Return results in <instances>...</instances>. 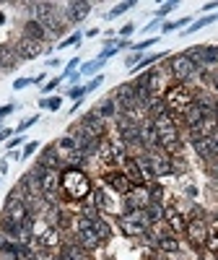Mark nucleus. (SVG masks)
I'll return each mask as SVG.
<instances>
[{
    "label": "nucleus",
    "mask_w": 218,
    "mask_h": 260,
    "mask_svg": "<svg viewBox=\"0 0 218 260\" xmlns=\"http://www.w3.org/2000/svg\"><path fill=\"white\" fill-rule=\"evenodd\" d=\"M91 180L86 172H81L78 167H68L60 175V195L62 201H70V203H78V201H86L91 195Z\"/></svg>",
    "instance_id": "nucleus-1"
},
{
    "label": "nucleus",
    "mask_w": 218,
    "mask_h": 260,
    "mask_svg": "<svg viewBox=\"0 0 218 260\" xmlns=\"http://www.w3.org/2000/svg\"><path fill=\"white\" fill-rule=\"evenodd\" d=\"M154 120V127H156V138H159V148L164 151L166 156H177L182 151V138H179V130H177V122L169 112H161Z\"/></svg>",
    "instance_id": "nucleus-2"
},
{
    "label": "nucleus",
    "mask_w": 218,
    "mask_h": 260,
    "mask_svg": "<svg viewBox=\"0 0 218 260\" xmlns=\"http://www.w3.org/2000/svg\"><path fill=\"white\" fill-rule=\"evenodd\" d=\"M195 102V94L187 89L185 83H174V86H169V89L164 91V107L169 112H185L187 107Z\"/></svg>",
    "instance_id": "nucleus-3"
},
{
    "label": "nucleus",
    "mask_w": 218,
    "mask_h": 260,
    "mask_svg": "<svg viewBox=\"0 0 218 260\" xmlns=\"http://www.w3.org/2000/svg\"><path fill=\"white\" fill-rule=\"evenodd\" d=\"M117 224H120V232H122L125 237H130V240L143 237V234L148 232L146 211H127V213H122L120 219H117Z\"/></svg>",
    "instance_id": "nucleus-4"
},
{
    "label": "nucleus",
    "mask_w": 218,
    "mask_h": 260,
    "mask_svg": "<svg viewBox=\"0 0 218 260\" xmlns=\"http://www.w3.org/2000/svg\"><path fill=\"white\" fill-rule=\"evenodd\" d=\"M29 216H31V211L26 208V203L18 195V190H11L8 198H6V206H3V219H8V221H13V224L21 226V224L29 219Z\"/></svg>",
    "instance_id": "nucleus-5"
},
{
    "label": "nucleus",
    "mask_w": 218,
    "mask_h": 260,
    "mask_svg": "<svg viewBox=\"0 0 218 260\" xmlns=\"http://www.w3.org/2000/svg\"><path fill=\"white\" fill-rule=\"evenodd\" d=\"M185 234H187V240H190L195 247L205 245V242H208V234H210V229H208V219H205L203 213H195L192 219L187 221V226H185Z\"/></svg>",
    "instance_id": "nucleus-6"
},
{
    "label": "nucleus",
    "mask_w": 218,
    "mask_h": 260,
    "mask_svg": "<svg viewBox=\"0 0 218 260\" xmlns=\"http://www.w3.org/2000/svg\"><path fill=\"white\" fill-rule=\"evenodd\" d=\"M55 151H57V156H60L62 161H68L70 167H78V164H83V159H86V154H81V151H78L73 136H62V138L55 143Z\"/></svg>",
    "instance_id": "nucleus-7"
},
{
    "label": "nucleus",
    "mask_w": 218,
    "mask_h": 260,
    "mask_svg": "<svg viewBox=\"0 0 218 260\" xmlns=\"http://www.w3.org/2000/svg\"><path fill=\"white\" fill-rule=\"evenodd\" d=\"M42 198L50 206L57 203L60 198V172L57 169H42Z\"/></svg>",
    "instance_id": "nucleus-8"
},
{
    "label": "nucleus",
    "mask_w": 218,
    "mask_h": 260,
    "mask_svg": "<svg viewBox=\"0 0 218 260\" xmlns=\"http://www.w3.org/2000/svg\"><path fill=\"white\" fill-rule=\"evenodd\" d=\"M78 245L86 247L89 252L101 245L99 234H96V229H94V221H91V219H83V216H78Z\"/></svg>",
    "instance_id": "nucleus-9"
},
{
    "label": "nucleus",
    "mask_w": 218,
    "mask_h": 260,
    "mask_svg": "<svg viewBox=\"0 0 218 260\" xmlns=\"http://www.w3.org/2000/svg\"><path fill=\"white\" fill-rule=\"evenodd\" d=\"M112 99L117 102V107H122L125 112H133V110H138V107H140V102H138V91H135V86H133V83H122V86H117Z\"/></svg>",
    "instance_id": "nucleus-10"
},
{
    "label": "nucleus",
    "mask_w": 218,
    "mask_h": 260,
    "mask_svg": "<svg viewBox=\"0 0 218 260\" xmlns=\"http://www.w3.org/2000/svg\"><path fill=\"white\" fill-rule=\"evenodd\" d=\"M169 71L177 81H187V78H192L195 73H198V65H195L187 55H174L169 60Z\"/></svg>",
    "instance_id": "nucleus-11"
},
{
    "label": "nucleus",
    "mask_w": 218,
    "mask_h": 260,
    "mask_svg": "<svg viewBox=\"0 0 218 260\" xmlns=\"http://www.w3.org/2000/svg\"><path fill=\"white\" fill-rule=\"evenodd\" d=\"M148 203H151L148 190H146L143 185H140V187H133V190L127 192V198H125V213H127V211H146Z\"/></svg>",
    "instance_id": "nucleus-12"
},
{
    "label": "nucleus",
    "mask_w": 218,
    "mask_h": 260,
    "mask_svg": "<svg viewBox=\"0 0 218 260\" xmlns=\"http://www.w3.org/2000/svg\"><path fill=\"white\" fill-rule=\"evenodd\" d=\"M146 76V89H148V96H164L166 91V78H164V71L154 68V71H148L143 73Z\"/></svg>",
    "instance_id": "nucleus-13"
},
{
    "label": "nucleus",
    "mask_w": 218,
    "mask_h": 260,
    "mask_svg": "<svg viewBox=\"0 0 218 260\" xmlns=\"http://www.w3.org/2000/svg\"><path fill=\"white\" fill-rule=\"evenodd\" d=\"M104 182L109 185V187H112L115 192H120V195H127L130 190H133L135 185L133 182H130L125 175H122V172H117V169H112V172H106V175H104Z\"/></svg>",
    "instance_id": "nucleus-14"
},
{
    "label": "nucleus",
    "mask_w": 218,
    "mask_h": 260,
    "mask_svg": "<svg viewBox=\"0 0 218 260\" xmlns=\"http://www.w3.org/2000/svg\"><path fill=\"white\" fill-rule=\"evenodd\" d=\"M16 52L21 60H34L42 55V42L37 39H29V37H21L18 39V45H16Z\"/></svg>",
    "instance_id": "nucleus-15"
},
{
    "label": "nucleus",
    "mask_w": 218,
    "mask_h": 260,
    "mask_svg": "<svg viewBox=\"0 0 218 260\" xmlns=\"http://www.w3.org/2000/svg\"><path fill=\"white\" fill-rule=\"evenodd\" d=\"M81 127L86 130V133H91L94 138H104V133H106V127H104V117H99L94 110L81 120Z\"/></svg>",
    "instance_id": "nucleus-16"
},
{
    "label": "nucleus",
    "mask_w": 218,
    "mask_h": 260,
    "mask_svg": "<svg viewBox=\"0 0 218 260\" xmlns=\"http://www.w3.org/2000/svg\"><path fill=\"white\" fill-rule=\"evenodd\" d=\"M122 175L133 182L135 187L146 185V177H143V172H140V167H138L135 159H125V161H122Z\"/></svg>",
    "instance_id": "nucleus-17"
},
{
    "label": "nucleus",
    "mask_w": 218,
    "mask_h": 260,
    "mask_svg": "<svg viewBox=\"0 0 218 260\" xmlns=\"http://www.w3.org/2000/svg\"><path fill=\"white\" fill-rule=\"evenodd\" d=\"M96 156H99V161H104V164H115L117 156H115L112 141H109V138H99V143H96Z\"/></svg>",
    "instance_id": "nucleus-18"
},
{
    "label": "nucleus",
    "mask_w": 218,
    "mask_h": 260,
    "mask_svg": "<svg viewBox=\"0 0 218 260\" xmlns=\"http://www.w3.org/2000/svg\"><path fill=\"white\" fill-rule=\"evenodd\" d=\"M89 11H91V3H86V0H76V3H68V21L78 24V21H83L86 16H89Z\"/></svg>",
    "instance_id": "nucleus-19"
},
{
    "label": "nucleus",
    "mask_w": 218,
    "mask_h": 260,
    "mask_svg": "<svg viewBox=\"0 0 218 260\" xmlns=\"http://www.w3.org/2000/svg\"><path fill=\"white\" fill-rule=\"evenodd\" d=\"M146 148H156L159 146V138H156V127H154V120H148L140 125V138H138Z\"/></svg>",
    "instance_id": "nucleus-20"
},
{
    "label": "nucleus",
    "mask_w": 218,
    "mask_h": 260,
    "mask_svg": "<svg viewBox=\"0 0 218 260\" xmlns=\"http://www.w3.org/2000/svg\"><path fill=\"white\" fill-rule=\"evenodd\" d=\"M18 62H21V57H18V52H16L13 47L0 45V68H3V71H11V68H16Z\"/></svg>",
    "instance_id": "nucleus-21"
},
{
    "label": "nucleus",
    "mask_w": 218,
    "mask_h": 260,
    "mask_svg": "<svg viewBox=\"0 0 218 260\" xmlns=\"http://www.w3.org/2000/svg\"><path fill=\"white\" fill-rule=\"evenodd\" d=\"M37 164H42L45 169H60L62 159L57 156V151H55V143H52V146H47L45 151H42V156H39V161H37Z\"/></svg>",
    "instance_id": "nucleus-22"
},
{
    "label": "nucleus",
    "mask_w": 218,
    "mask_h": 260,
    "mask_svg": "<svg viewBox=\"0 0 218 260\" xmlns=\"http://www.w3.org/2000/svg\"><path fill=\"white\" fill-rule=\"evenodd\" d=\"M62 260H91V255H89V250L81 247L78 242H70V245L62 247Z\"/></svg>",
    "instance_id": "nucleus-23"
},
{
    "label": "nucleus",
    "mask_w": 218,
    "mask_h": 260,
    "mask_svg": "<svg viewBox=\"0 0 218 260\" xmlns=\"http://www.w3.org/2000/svg\"><path fill=\"white\" fill-rule=\"evenodd\" d=\"M39 247H45V250L60 247V232H57L55 226H47L45 232L39 234Z\"/></svg>",
    "instance_id": "nucleus-24"
},
{
    "label": "nucleus",
    "mask_w": 218,
    "mask_h": 260,
    "mask_svg": "<svg viewBox=\"0 0 218 260\" xmlns=\"http://www.w3.org/2000/svg\"><path fill=\"white\" fill-rule=\"evenodd\" d=\"M91 195H94V206H96V211H104V213H117V206L106 198V192H104V190H94Z\"/></svg>",
    "instance_id": "nucleus-25"
},
{
    "label": "nucleus",
    "mask_w": 218,
    "mask_h": 260,
    "mask_svg": "<svg viewBox=\"0 0 218 260\" xmlns=\"http://www.w3.org/2000/svg\"><path fill=\"white\" fill-rule=\"evenodd\" d=\"M24 37H29V39H37V42H45V37H47V29L39 24V21H26V26H24Z\"/></svg>",
    "instance_id": "nucleus-26"
},
{
    "label": "nucleus",
    "mask_w": 218,
    "mask_h": 260,
    "mask_svg": "<svg viewBox=\"0 0 218 260\" xmlns=\"http://www.w3.org/2000/svg\"><path fill=\"white\" fill-rule=\"evenodd\" d=\"M192 143H195V151H198L200 159H213V156H218L215 148H213V143H210V138H198V141H192Z\"/></svg>",
    "instance_id": "nucleus-27"
},
{
    "label": "nucleus",
    "mask_w": 218,
    "mask_h": 260,
    "mask_svg": "<svg viewBox=\"0 0 218 260\" xmlns=\"http://www.w3.org/2000/svg\"><path fill=\"white\" fill-rule=\"evenodd\" d=\"M156 245H159L161 252H179V240L174 234H161L156 240Z\"/></svg>",
    "instance_id": "nucleus-28"
},
{
    "label": "nucleus",
    "mask_w": 218,
    "mask_h": 260,
    "mask_svg": "<svg viewBox=\"0 0 218 260\" xmlns=\"http://www.w3.org/2000/svg\"><path fill=\"white\" fill-rule=\"evenodd\" d=\"M164 216H166V221H169V226L174 229V232H185V219H182V213L177 211V208H166L164 211Z\"/></svg>",
    "instance_id": "nucleus-29"
},
{
    "label": "nucleus",
    "mask_w": 218,
    "mask_h": 260,
    "mask_svg": "<svg viewBox=\"0 0 218 260\" xmlns=\"http://www.w3.org/2000/svg\"><path fill=\"white\" fill-rule=\"evenodd\" d=\"M94 112H96L99 117H115V115H117V102H115V99H104L99 107H94Z\"/></svg>",
    "instance_id": "nucleus-30"
},
{
    "label": "nucleus",
    "mask_w": 218,
    "mask_h": 260,
    "mask_svg": "<svg viewBox=\"0 0 218 260\" xmlns=\"http://www.w3.org/2000/svg\"><path fill=\"white\" fill-rule=\"evenodd\" d=\"M146 219H148V224H159V221H164V208H161V203H148V208H146Z\"/></svg>",
    "instance_id": "nucleus-31"
},
{
    "label": "nucleus",
    "mask_w": 218,
    "mask_h": 260,
    "mask_svg": "<svg viewBox=\"0 0 218 260\" xmlns=\"http://www.w3.org/2000/svg\"><path fill=\"white\" fill-rule=\"evenodd\" d=\"M213 21H218V16H215V13H213V16H203V18H198V21H192V24L187 26V31H182V34H195V31H200V29L210 26Z\"/></svg>",
    "instance_id": "nucleus-32"
},
{
    "label": "nucleus",
    "mask_w": 218,
    "mask_h": 260,
    "mask_svg": "<svg viewBox=\"0 0 218 260\" xmlns=\"http://www.w3.org/2000/svg\"><path fill=\"white\" fill-rule=\"evenodd\" d=\"M94 229H96V234H99L101 242L112 240V229H109V224H106L104 219H94Z\"/></svg>",
    "instance_id": "nucleus-33"
},
{
    "label": "nucleus",
    "mask_w": 218,
    "mask_h": 260,
    "mask_svg": "<svg viewBox=\"0 0 218 260\" xmlns=\"http://www.w3.org/2000/svg\"><path fill=\"white\" fill-rule=\"evenodd\" d=\"M133 6H135V0H127V3H117V6L112 8V11L106 13V18H117V16H122L125 11H130Z\"/></svg>",
    "instance_id": "nucleus-34"
},
{
    "label": "nucleus",
    "mask_w": 218,
    "mask_h": 260,
    "mask_svg": "<svg viewBox=\"0 0 218 260\" xmlns=\"http://www.w3.org/2000/svg\"><path fill=\"white\" fill-rule=\"evenodd\" d=\"M179 26H190V18H179V21H166V24L161 26V31H164V34H169V31L179 29Z\"/></svg>",
    "instance_id": "nucleus-35"
},
{
    "label": "nucleus",
    "mask_w": 218,
    "mask_h": 260,
    "mask_svg": "<svg viewBox=\"0 0 218 260\" xmlns=\"http://www.w3.org/2000/svg\"><path fill=\"white\" fill-rule=\"evenodd\" d=\"M104 62H106V60L96 57V60H91V62H86V65H81V76H83V73H94V71H99V68H101Z\"/></svg>",
    "instance_id": "nucleus-36"
},
{
    "label": "nucleus",
    "mask_w": 218,
    "mask_h": 260,
    "mask_svg": "<svg viewBox=\"0 0 218 260\" xmlns=\"http://www.w3.org/2000/svg\"><path fill=\"white\" fill-rule=\"evenodd\" d=\"M39 107H42V110H52V112H57V110H60V96H52V99H39Z\"/></svg>",
    "instance_id": "nucleus-37"
},
{
    "label": "nucleus",
    "mask_w": 218,
    "mask_h": 260,
    "mask_svg": "<svg viewBox=\"0 0 218 260\" xmlns=\"http://www.w3.org/2000/svg\"><path fill=\"white\" fill-rule=\"evenodd\" d=\"M177 6H179V3H174V0H171V3H164V6H159L156 16H159V18H164V16H169V13H171L174 8H177Z\"/></svg>",
    "instance_id": "nucleus-38"
},
{
    "label": "nucleus",
    "mask_w": 218,
    "mask_h": 260,
    "mask_svg": "<svg viewBox=\"0 0 218 260\" xmlns=\"http://www.w3.org/2000/svg\"><path fill=\"white\" fill-rule=\"evenodd\" d=\"M83 94H86V86H73V89L68 91V96H70L73 102H81V99H83Z\"/></svg>",
    "instance_id": "nucleus-39"
},
{
    "label": "nucleus",
    "mask_w": 218,
    "mask_h": 260,
    "mask_svg": "<svg viewBox=\"0 0 218 260\" xmlns=\"http://www.w3.org/2000/svg\"><path fill=\"white\" fill-rule=\"evenodd\" d=\"M78 42H81V34H73V37H68V39H62V42H60V50L73 47V45H78Z\"/></svg>",
    "instance_id": "nucleus-40"
},
{
    "label": "nucleus",
    "mask_w": 218,
    "mask_h": 260,
    "mask_svg": "<svg viewBox=\"0 0 218 260\" xmlns=\"http://www.w3.org/2000/svg\"><path fill=\"white\" fill-rule=\"evenodd\" d=\"M154 45H156V39H146V42H140V45H133V50H135L138 55H143V50L154 47Z\"/></svg>",
    "instance_id": "nucleus-41"
},
{
    "label": "nucleus",
    "mask_w": 218,
    "mask_h": 260,
    "mask_svg": "<svg viewBox=\"0 0 218 260\" xmlns=\"http://www.w3.org/2000/svg\"><path fill=\"white\" fill-rule=\"evenodd\" d=\"M37 148H39V143H37V141H31V143H26V146H24V151H21V156H24V159H26V156H31V154H34V151H37Z\"/></svg>",
    "instance_id": "nucleus-42"
},
{
    "label": "nucleus",
    "mask_w": 218,
    "mask_h": 260,
    "mask_svg": "<svg viewBox=\"0 0 218 260\" xmlns=\"http://www.w3.org/2000/svg\"><path fill=\"white\" fill-rule=\"evenodd\" d=\"M60 81H62V76H57V78H52L50 83H45V89H42V94H50L52 89H57V86H60Z\"/></svg>",
    "instance_id": "nucleus-43"
},
{
    "label": "nucleus",
    "mask_w": 218,
    "mask_h": 260,
    "mask_svg": "<svg viewBox=\"0 0 218 260\" xmlns=\"http://www.w3.org/2000/svg\"><path fill=\"white\" fill-rule=\"evenodd\" d=\"M37 120H39V115H34V117H29V120H24V122H21V125H18V136H21V133H24V130H26V127H31V125H34Z\"/></svg>",
    "instance_id": "nucleus-44"
},
{
    "label": "nucleus",
    "mask_w": 218,
    "mask_h": 260,
    "mask_svg": "<svg viewBox=\"0 0 218 260\" xmlns=\"http://www.w3.org/2000/svg\"><path fill=\"white\" fill-rule=\"evenodd\" d=\"M101 81H104V76H96L94 81H89V83H86V91H94V89H99Z\"/></svg>",
    "instance_id": "nucleus-45"
},
{
    "label": "nucleus",
    "mask_w": 218,
    "mask_h": 260,
    "mask_svg": "<svg viewBox=\"0 0 218 260\" xmlns=\"http://www.w3.org/2000/svg\"><path fill=\"white\" fill-rule=\"evenodd\" d=\"M21 143H24V136H16V138H8V141H6L8 151H13V148H16V146H21Z\"/></svg>",
    "instance_id": "nucleus-46"
},
{
    "label": "nucleus",
    "mask_w": 218,
    "mask_h": 260,
    "mask_svg": "<svg viewBox=\"0 0 218 260\" xmlns=\"http://www.w3.org/2000/svg\"><path fill=\"white\" fill-rule=\"evenodd\" d=\"M29 83H34V78H18V81L13 83V89H16V91H18V89H26Z\"/></svg>",
    "instance_id": "nucleus-47"
},
{
    "label": "nucleus",
    "mask_w": 218,
    "mask_h": 260,
    "mask_svg": "<svg viewBox=\"0 0 218 260\" xmlns=\"http://www.w3.org/2000/svg\"><path fill=\"white\" fill-rule=\"evenodd\" d=\"M16 110V104H3V107H0V120H3L6 115H11Z\"/></svg>",
    "instance_id": "nucleus-48"
},
{
    "label": "nucleus",
    "mask_w": 218,
    "mask_h": 260,
    "mask_svg": "<svg viewBox=\"0 0 218 260\" xmlns=\"http://www.w3.org/2000/svg\"><path fill=\"white\" fill-rule=\"evenodd\" d=\"M133 31H135V26H133V24H125V26L120 29V37H130Z\"/></svg>",
    "instance_id": "nucleus-49"
},
{
    "label": "nucleus",
    "mask_w": 218,
    "mask_h": 260,
    "mask_svg": "<svg viewBox=\"0 0 218 260\" xmlns=\"http://www.w3.org/2000/svg\"><path fill=\"white\" fill-rule=\"evenodd\" d=\"M8 245H11V240H8V237H6V234H0V252H3V250H6Z\"/></svg>",
    "instance_id": "nucleus-50"
},
{
    "label": "nucleus",
    "mask_w": 218,
    "mask_h": 260,
    "mask_svg": "<svg viewBox=\"0 0 218 260\" xmlns=\"http://www.w3.org/2000/svg\"><path fill=\"white\" fill-rule=\"evenodd\" d=\"M215 8H218V0H213V3H205L200 11H215Z\"/></svg>",
    "instance_id": "nucleus-51"
},
{
    "label": "nucleus",
    "mask_w": 218,
    "mask_h": 260,
    "mask_svg": "<svg viewBox=\"0 0 218 260\" xmlns=\"http://www.w3.org/2000/svg\"><path fill=\"white\" fill-rule=\"evenodd\" d=\"M8 136H13V130H8V127L0 130V141H8Z\"/></svg>",
    "instance_id": "nucleus-52"
},
{
    "label": "nucleus",
    "mask_w": 218,
    "mask_h": 260,
    "mask_svg": "<svg viewBox=\"0 0 218 260\" xmlns=\"http://www.w3.org/2000/svg\"><path fill=\"white\" fill-rule=\"evenodd\" d=\"M8 156H11L13 161H18V159H24V156H21V154H18V151H11V154H8Z\"/></svg>",
    "instance_id": "nucleus-53"
},
{
    "label": "nucleus",
    "mask_w": 218,
    "mask_h": 260,
    "mask_svg": "<svg viewBox=\"0 0 218 260\" xmlns=\"http://www.w3.org/2000/svg\"><path fill=\"white\" fill-rule=\"evenodd\" d=\"M3 21H6V16H3V13H0V24H3Z\"/></svg>",
    "instance_id": "nucleus-54"
},
{
    "label": "nucleus",
    "mask_w": 218,
    "mask_h": 260,
    "mask_svg": "<svg viewBox=\"0 0 218 260\" xmlns=\"http://www.w3.org/2000/svg\"><path fill=\"white\" fill-rule=\"evenodd\" d=\"M215 177H218V167H215Z\"/></svg>",
    "instance_id": "nucleus-55"
},
{
    "label": "nucleus",
    "mask_w": 218,
    "mask_h": 260,
    "mask_svg": "<svg viewBox=\"0 0 218 260\" xmlns=\"http://www.w3.org/2000/svg\"><path fill=\"white\" fill-rule=\"evenodd\" d=\"M57 260H62V257H57Z\"/></svg>",
    "instance_id": "nucleus-56"
}]
</instances>
